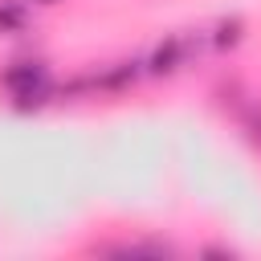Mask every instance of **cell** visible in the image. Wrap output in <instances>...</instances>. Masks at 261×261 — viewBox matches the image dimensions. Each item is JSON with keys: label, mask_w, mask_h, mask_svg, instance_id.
I'll return each mask as SVG.
<instances>
[{"label": "cell", "mask_w": 261, "mask_h": 261, "mask_svg": "<svg viewBox=\"0 0 261 261\" xmlns=\"http://www.w3.org/2000/svg\"><path fill=\"white\" fill-rule=\"evenodd\" d=\"M8 86L16 90V98H33V90H41V86H45V73H41V69H33V65H20V69H12V73H8Z\"/></svg>", "instance_id": "obj_1"}]
</instances>
